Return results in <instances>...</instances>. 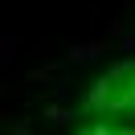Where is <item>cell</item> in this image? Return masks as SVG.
I'll return each instance as SVG.
<instances>
[{
  "label": "cell",
  "instance_id": "cell-1",
  "mask_svg": "<svg viewBox=\"0 0 135 135\" xmlns=\"http://www.w3.org/2000/svg\"><path fill=\"white\" fill-rule=\"evenodd\" d=\"M115 90H119V82H115L110 74L94 78L90 90H86V98H82V110H86V115H102V110H107V102L115 98Z\"/></svg>",
  "mask_w": 135,
  "mask_h": 135
},
{
  "label": "cell",
  "instance_id": "cell-2",
  "mask_svg": "<svg viewBox=\"0 0 135 135\" xmlns=\"http://www.w3.org/2000/svg\"><path fill=\"white\" fill-rule=\"evenodd\" d=\"M102 53H110V45L107 41H82V45H74L70 49V66H82V61H94V57H102Z\"/></svg>",
  "mask_w": 135,
  "mask_h": 135
},
{
  "label": "cell",
  "instance_id": "cell-3",
  "mask_svg": "<svg viewBox=\"0 0 135 135\" xmlns=\"http://www.w3.org/2000/svg\"><path fill=\"white\" fill-rule=\"evenodd\" d=\"M107 74L115 78L119 86H123V82H131V78H135V61H131V57H127V61H115V66H110Z\"/></svg>",
  "mask_w": 135,
  "mask_h": 135
},
{
  "label": "cell",
  "instance_id": "cell-4",
  "mask_svg": "<svg viewBox=\"0 0 135 135\" xmlns=\"http://www.w3.org/2000/svg\"><path fill=\"white\" fill-rule=\"evenodd\" d=\"M45 119H49V123H70V119H74V110H70V107H61V102H53V107H45Z\"/></svg>",
  "mask_w": 135,
  "mask_h": 135
},
{
  "label": "cell",
  "instance_id": "cell-5",
  "mask_svg": "<svg viewBox=\"0 0 135 135\" xmlns=\"http://www.w3.org/2000/svg\"><path fill=\"white\" fill-rule=\"evenodd\" d=\"M17 37H0V66H4V61H12V53H17Z\"/></svg>",
  "mask_w": 135,
  "mask_h": 135
},
{
  "label": "cell",
  "instance_id": "cell-6",
  "mask_svg": "<svg viewBox=\"0 0 135 135\" xmlns=\"http://www.w3.org/2000/svg\"><path fill=\"white\" fill-rule=\"evenodd\" d=\"M45 78H53V70H49V66H37V70H29V82H45Z\"/></svg>",
  "mask_w": 135,
  "mask_h": 135
},
{
  "label": "cell",
  "instance_id": "cell-7",
  "mask_svg": "<svg viewBox=\"0 0 135 135\" xmlns=\"http://www.w3.org/2000/svg\"><path fill=\"white\" fill-rule=\"evenodd\" d=\"M53 94H57V98H66V94H70V78H57V82H53Z\"/></svg>",
  "mask_w": 135,
  "mask_h": 135
},
{
  "label": "cell",
  "instance_id": "cell-8",
  "mask_svg": "<svg viewBox=\"0 0 135 135\" xmlns=\"http://www.w3.org/2000/svg\"><path fill=\"white\" fill-rule=\"evenodd\" d=\"M12 135H29V123H17V127H12Z\"/></svg>",
  "mask_w": 135,
  "mask_h": 135
},
{
  "label": "cell",
  "instance_id": "cell-9",
  "mask_svg": "<svg viewBox=\"0 0 135 135\" xmlns=\"http://www.w3.org/2000/svg\"><path fill=\"white\" fill-rule=\"evenodd\" d=\"M115 135H135V127H123V131H115Z\"/></svg>",
  "mask_w": 135,
  "mask_h": 135
},
{
  "label": "cell",
  "instance_id": "cell-10",
  "mask_svg": "<svg viewBox=\"0 0 135 135\" xmlns=\"http://www.w3.org/2000/svg\"><path fill=\"white\" fill-rule=\"evenodd\" d=\"M78 135H94V127H86V131H78Z\"/></svg>",
  "mask_w": 135,
  "mask_h": 135
}]
</instances>
